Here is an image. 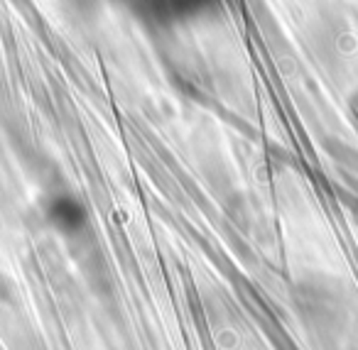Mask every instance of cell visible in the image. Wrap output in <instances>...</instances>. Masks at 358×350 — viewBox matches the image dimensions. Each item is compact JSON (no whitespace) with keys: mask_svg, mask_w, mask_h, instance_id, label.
<instances>
[{"mask_svg":"<svg viewBox=\"0 0 358 350\" xmlns=\"http://www.w3.org/2000/svg\"><path fill=\"white\" fill-rule=\"evenodd\" d=\"M45 216L50 221L52 228H57L64 235H74L81 233V228L86 226V208L81 206L79 198L69 196V194H57L47 201Z\"/></svg>","mask_w":358,"mask_h":350,"instance_id":"2","label":"cell"},{"mask_svg":"<svg viewBox=\"0 0 358 350\" xmlns=\"http://www.w3.org/2000/svg\"><path fill=\"white\" fill-rule=\"evenodd\" d=\"M125 3L140 17H150L155 22L189 20L214 6V0H125Z\"/></svg>","mask_w":358,"mask_h":350,"instance_id":"1","label":"cell"},{"mask_svg":"<svg viewBox=\"0 0 358 350\" xmlns=\"http://www.w3.org/2000/svg\"><path fill=\"white\" fill-rule=\"evenodd\" d=\"M348 108H351V113H353V118L358 120V89L353 91L351 96H348Z\"/></svg>","mask_w":358,"mask_h":350,"instance_id":"3","label":"cell"}]
</instances>
